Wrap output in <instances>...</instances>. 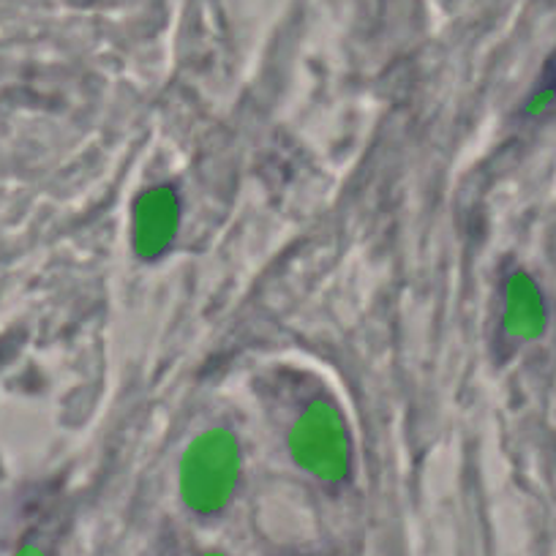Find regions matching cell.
<instances>
[{"mask_svg": "<svg viewBox=\"0 0 556 556\" xmlns=\"http://www.w3.org/2000/svg\"><path fill=\"white\" fill-rule=\"evenodd\" d=\"M543 90H556V55L551 58L543 74Z\"/></svg>", "mask_w": 556, "mask_h": 556, "instance_id": "1", "label": "cell"}]
</instances>
